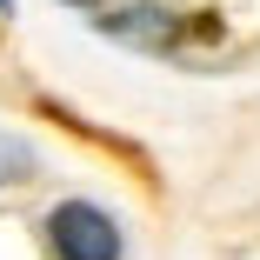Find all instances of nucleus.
<instances>
[{
    "mask_svg": "<svg viewBox=\"0 0 260 260\" xmlns=\"http://www.w3.org/2000/svg\"><path fill=\"white\" fill-rule=\"evenodd\" d=\"M40 234H47V253L54 260H120L127 253L114 214H100L93 200H60L54 214L40 220Z\"/></svg>",
    "mask_w": 260,
    "mask_h": 260,
    "instance_id": "1",
    "label": "nucleus"
},
{
    "mask_svg": "<svg viewBox=\"0 0 260 260\" xmlns=\"http://www.w3.org/2000/svg\"><path fill=\"white\" fill-rule=\"evenodd\" d=\"M67 7H87V0H67Z\"/></svg>",
    "mask_w": 260,
    "mask_h": 260,
    "instance_id": "2",
    "label": "nucleus"
},
{
    "mask_svg": "<svg viewBox=\"0 0 260 260\" xmlns=\"http://www.w3.org/2000/svg\"><path fill=\"white\" fill-rule=\"evenodd\" d=\"M0 14H7V0H0Z\"/></svg>",
    "mask_w": 260,
    "mask_h": 260,
    "instance_id": "3",
    "label": "nucleus"
}]
</instances>
